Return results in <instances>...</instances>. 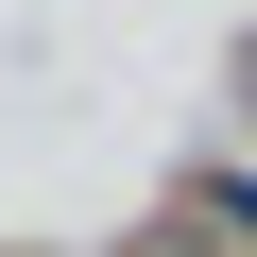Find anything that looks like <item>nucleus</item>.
<instances>
[{
	"instance_id": "nucleus-1",
	"label": "nucleus",
	"mask_w": 257,
	"mask_h": 257,
	"mask_svg": "<svg viewBox=\"0 0 257 257\" xmlns=\"http://www.w3.org/2000/svg\"><path fill=\"white\" fill-rule=\"evenodd\" d=\"M189 206H206V223H223V240L257 257V172H189Z\"/></svg>"
}]
</instances>
